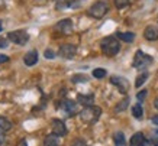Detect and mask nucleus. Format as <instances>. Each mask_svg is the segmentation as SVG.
Listing matches in <instances>:
<instances>
[{
	"instance_id": "obj_1",
	"label": "nucleus",
	"mask_w": 158,
	"mask_h": 146,
	"mask_svg": "<svg viewBox=\"0 0 158 146\" xmlns=\"http://www.w3.org/2000/svg\"><path fill=\"white\" fill-rule=\"evenodd\" d=\"M102 52L107 55V57H115L116 54L120 51V43L116 39V36H106L102 39L100 42Z\"/></svg>"
},
{
	"instance_id": "obj_2",
	"label": "nucleus",
	"mask_w": 158,
	"mask_h": 146,
	"mask_svg": "<svg viewBox=\"0 0 158 146\" xmlns=\"http://www.w3.org/2000/svg\"><path fill=\"white\" fill-rule=\"evenodd\" d=\"M80 119L81 122L87 123V124H93L96 123L102 116V108L97 107V106H89V107H84L83 110H80Z\"/></svg>"
},
{
	"instance_id": "obj_3",
	"label": "nucleus",
	"mask_w": 158,
	"mask_h": 146,
	"mask_svg": "<svg viewBox=\"0 0 158 146\" xmlns=\"http://www.w3.org/2000/svg\"><path fill=\"white\" fill-rule=\"evenodd\" d=\"M152 62H154V59L151 55H148V54H145V52H142L139 49V51H136V54H135L134 61H132V67L136 68V70H144V68L151 65Z\"/></svg>"
},
{
	"instance_id": "obj_4",
	"label": "nucleus",
	"mask_w": 158,
	"mask_h": 146,
	"mask_svg": "<svg viewBox=\"0 0 158 146\" xmlns=\"http://www.w3.org/2000/svg\"><path fill=\"white\" fill-rule=\"evenodd\" d=\"M107 12H109V5L106 2H102V0L93 3L90 6V9H89V14L91 18H94V19H102Z\"/></svg>"
},
{
	"instance_id": "obj_5",
	"label": "nucleus",
	"mask_w": 158,
	"mask_h": 146,
	"mask_svg": "<svg viewBox=\"0 0 158 146\" xmlns=\"http://www.w3.org/2000/svg\"><path fill=\"white\" fill-rule=\"evenodd\" d=\"M7 39L16 45H25L29 41V33L26 30H12L7 33Z\"/></svg>"
},
{
	"instance_id": "obj_6",
	"label": "nucleus",
	"mask_w": 158,
	"mask_h": 146,
	"mask_svg": "<svg viewBox=\"0 0 158 146\" xmlns=\"http://www.w3.org/2000/svg\"><path fill=\"white\" fill-rule=\"evenodd\" d=\"M110 83L115 85V87H118V90H119L122 94H126V93L129 91V81L126 80L125 77L112 75L110 77Z\"/></svg>"
},
{
	"instance_id": "obj_7",
	"label": "nucleus",
	"mask_w": 158,
	"mask_h": 146,
	"mask_svg": "<svg viewBox=\"0 0 158 146\" xmlns=\"http://www.w3.org/2000/svg\"><path fill=\"white\" fill-rule=\"evenodd\" d=\"M77 52V48L76 45H71V43H64L60 47V51H58V55L61 58H65V59H71L74 58Z\"/></svg>"
},
{
	"instance_id": "obj_8",
	"label": "nucleus",
	"mask_w": 158,
	"mask_h": 146,
	"mask_svg": "<svg viewBox=\"0 0 158 146\" xmlns=\"http://www.w3.org/2000/svg\"><path fill=\"white\" fill-rule=\"evenodd\" d=\"M51 124H52V133L54 135H57V136H60V137L67 135V127H65V124H64L62 120H60V119H54L52 122H51Z\"/></svg>"
},
{
	"instance_id": "obj_9",
	"label": "nucleus",
	"mask_w": 158,
	"mask_h": 146,
	"mask_svg": "<svg viewBox=\"0 0 158 146\" xmlns=\"http://www.w3.org/2000/svg\"><path fill=\"white\" fill-rule=\"evenodd\" d=\"M55 30H60L61 33H64V35H70L73 30V22L71 19H62L60 20L57 25H55Z\"/></svg>"
},
{
	"instance_id": "obj_10",
	"label": "nucleus",
	"mask_w": 158,
	"mask_h": 146,
	"mask_svg": "<svg viewBox=\"0 0 158 146\" xmlns=\"http://www.w3.org/2000/svg\"><path fill=\"white\" fill-rule=\"evenodd\" d=\"M77 104L78 103H74V101H71V100H64L62 104H61V108L68 114V116H74L76 113H80Z\"/></svg>"
},
{
	"instance_id": "obj_11",
	"label": "nucleus",
	"mask_w": 158,
	"mask_h": 146,
	"mask_svg": "<svg viewBox=\"0 0 158 146\" xmlns=\"http://www.w3.org/2000/svg\"><path fill=\"white\" fill-rule=\"evenodd\" d=\"M131 146H149V142L147 140L142 132H136L131 137Z\"/></svg>"
},
{
	"instance_id": "obj_12",
	"label": "nucleus",
	"mask_w": 158,
	"mask_h": 146,
	"mask_svg": "<svg viewBox=\"0 0 158 146\" xmlns=\"http://www.w3.org/2000/svg\"><path fill=\"white\" fill-rule=\"evenodd\" d=\"M144 38L147 41H157L158 39V28L154 26V25H149L147 26L144 30Z\"/></svg>"
},
{
	"instance_id": "obj_13",
	"label": "nucleus",
	"mask_w": 158,
	"mask_h": 146,
	"mask_svg": "<svg viewBox=\"0 0 158 146\" xmlns=\"http://www.w3.org/2000/svg\"><path fill=\"white\" fill-rule=\"evenodd\" d=\"M23 62H25V65H28V67L35 65V64L38 62V52L35 51V49L28 51L26 54H25V57H23Z\"/></svg>"
},
{
	"instance_id": "obj_14",
	"label": "nucleus",
	"mask_w": 158,
	"mask_h": 146,
	"mask_svg": "<svg viewBox=\"0 0 158 146\" xmlns=\"http://www.w3.org/2000/svg\"><path fill=\"white\" fill-rule=\"evenodd\" d=\"M77 103L84 104L86 107L89 106H94V95L93 94H78L77 95Z\"/></svg>"
},
{
	"instance_id": "obj_15",
	"label": "nucleus",
	"mask_w": 158,
	"mask_h": 146,
	"mask_svg": "<svg viewBox=\"0 0 158 146\" xmlns=\"http://www.w3.org/2000/svg\"><path fill=\"white\" fill-rule=\"evenodd\" d=\"M44 146H61V139H60V136L51 133L44 139Z\"/></svg>"
},
{
	"instance_id": "obj_16",
	"label": "nucleus",
	"mask_w": 158,
	"mask_h": 146,
	"mask_svg": "<svg viewBox=\"0 0 158 146\" xmlns=\"http://www.w3.org/2000/svg\"><path fill=\"white\" fill-rule=\"evenodd\" d=\"M113 142H115V146H125L126 145V139H125L123 132L113 133Z\"/></svg>"
},
{
	"instance_id": "obj_17",
	"label": "nucleus",
	"mask_w": 158,
	"mask_h": 146,
	"mask_svg": "<svg viewBox=\"0 0 158 146\" xmlns=\"http://www.w3.org/2000/svg\"><path fill=\"white\" fill-rule=\"evenodd\" d=\"M116 38H119L123 42H132L135 39V33L132 32H118L116 33Z\"/></svg>"
},
{
	"instance_id": "obj_18",
	"label": "nucleus",
	"mask_w": 158,
	"mask_h": 146,
	"mask_svg": "<svg viewBox=\"0 0 158 146\" xmlns=\"http://www.w3.org/2000/svg\"><path fill=\"white\" fill-rule=\"evenodd\" d=\"M132 116L135 119H142L144 116V108L141 106V103H136L135 106H132Z\"/></svg>"
},
{
	"instance_id": "obj_19",
	"label": "nucleus",
	"mask_w": 158,
	"mask_h": 146,
	"mask_svg": "<svg viewBox=\"0 0 158 146\" xmlns=\"http://www.w3.org/2000/svg\"><path fill=\"white\" fill-rule=\"evenodd\" d=\"M148 77H149V74L147 72V71L141 72V74L136 77V81H135V87H136V88H139V87H141V85H142L145 81H147V78H148Z\"/></svg>"
},
{
	"instance_id": "obj_20",
	"label": "nucleus",
	"mask_w": 158,
	"mask_h": 146,
	"mask_svg": "<svg viewBox=\"0 0 158 146\" xmlns=\"http://www.w3.org/2000/svg\"><path fill=\"white\" fill-rule=\"evenodd\" d=\"M12 129V122L7 120L6 117H0V130L2 132H7Z\"/></svg>"
},
{
	"instance_id": "obj_21",
	"label": "nucleus",
	"mask_w": 158,
	"mask_h": 146,
	"mask_svg": "<svg viewBox=\"0 0 158 146\" xmlns=\"http://www.w3.org/2000/svg\"><path fill=\"white\" fill-rule=\"evenodd\" d=\"M129 101H131L129 97H125L122 101H119V103H118V106L115 107V112H116V113H119V112H123L125 108L129 106Z\"/></svg>"
},
{
	"instance_id": "obj_22",
	"label": "nucleus",
	"mask_w": 158,
	"mask_h": 146,
	"mask_svg": "<svg viewBox=\"0 0 158 146\" xmlns=\"http://www.w3.org/2000/svg\"><path fill=\"white\" fill-rule=\"evenodd\" d=\"M71 81L73 83H87L89 78H87V75H84V74H76V75L71 77Z\"/></svg>"
},
{
	"instance_id": "obj_23",
	"label": "nucleus",
	"mask_w": 158,
	"mask_h": 146,
	"mask_svg": "<svg viewBox=\"0 0 158 146\" xmlns=\"http://www.w3.org/2000/svg\"><path fill=\"white\" fill-rule=\"evenodd\" d=\"M106 70H103V68H96V70L93 71V77L94 78H97V80H102V78H105L106 77Z\"/></svg>"
},
{
	"instance_id": "obj_24",
	"label": "nucleus",
	"mask_w": 158,
	"mask_h": 146,
	"mask_svg": "<svg viewBox=\"0 0 158 146\" xmlns=\"http://www.w3.org/2000/svg\"><path fill=\"white\" fill-rule=\"evenodd\" d=\"M54 2H55V7H57V10H62V9H65V7L70 6V3H68L67 0H54Z\"/></svg>"
},
{
	"instance_id": "obj_25",
	"label": "nucleus",
	"mask_w": 158,
	"mask_h": 146,
	"mask_svg": "<svg viewBox=\"0 0 158 146\" xmlns=\"http://www.w3.org/2000/svg\"><path fill=\"white\" fill-rule=\"evenodd\" d=\"M113 2H115V6L118 7V9H123V7H126V6L131 5L132 0H113Z\"/></svg>"
},
{
	"instance_id": "obj_26",
	"label": "nucleus",
	"mask_w": 158,
	"mask_h": 146,
	"mask_svg": "<svg viewBox=\"0 0 158 146\" xmlns=\"http://www.w3.org/2000/svg\"><path fill=\"white\" fill-rule=\"evenodd\" d=\"M147 94H148V90H141L138 94H136V99H138L139 103H142L145 100V97H147Z\"/></svg>"
},
{
	"instance_id": "obj_27",
	"label": "nucleus",
	"mask_w": 158,
	"mask_h": 146,
	"mask_svg": "<svg viewBox=\"0 0 158 146\" xmlns=\"http://www.w3.org/2000/svg\"><path fill=\"white\" fill-rule=\"evenodd\" d=\"M44 55H45V58H47V59H54V58H55V54H54L52 49H47Z\"/></svg>"
},
{
	"instance_id": "obj_28",
	"label": "nucleus",
	"mask_w": 158,
	"mask_h": 146,
	"mask_svg": "<svg viewBox=\"0 0 158 146\" xmlns=\"http://www.w3.org/2000/svg\"><path fill=\"white\" fill-rule=\"evenodd\" d=\"M71 146H87L86 142L83 140V139H76V140L71 143Z\"/></svg>"
},
{
	"instance_id": "obj_29",
	"label": "nucleus",
	"mask_w": 158,
	"mask_h": 146,
	"mask_svg": "<svg viewBox=\"0 0 158 146\" xmlns=\"http://www.w3.org/2000/svg\"><path fill=\"white\" fill-rule=\"evenodd\" d=\"M9 61V57L7 55H3V54H0V64H5V62Z\"/></svg>"
},
{
	"instance_id": "obj_30",
	"label": "nucleus",
	"mask_w": 158,
	"mask_h": 146,
	"mask_svg": "<svg viewBox=\"0 0 158 146\" xmlns=\"http://www.w3.org/2000/svg\"><path fill=\"white\" fill-rule=\"evenodd\" d=\"M0 48H7V41L5 38H0Z\"/></svg>"
},
{
	"instance_id": "obj_31",
	"label": "nucleus",
	"mask_w": 158,
	"mask_h": 146,
	"mask_svg": "<svg viewBox=\"0 0 158 146\" xmlns=\"http://www.w3.org/2000/svg\"><path fill=\"white\" fill-rule=\"evenodd\" d=\"M151 143H152L154 146H158V136L157 135H154V136L151 137Z\"/></svg>"
},
{
	"instance_id": "obj_32",
	"label": "nucleus",
	"mask_w": 158,
	"mask_h": 146,
	"mask_svg": "<svg viewBox=\"0 0 158 146\" xmlns=\"http://www.w3.org/2000/svg\"><path fill=\"white\" fill-rule=\"evenodd\" d=\"M151 122H152L155 126H158V114H157V116H154V117L151 119Z\"/></svg>"
},
{
	"instance_id": "obj_33",
	"label": "nucleus",
	"mask_w": 158,
	"mask_h": 146,
	"mask_svg": "<svg viewBox=\"0 0 158 146\" xmlns=\"http://www.w3.org/2000/svg\"><path fill=\"white\" fill-rule=\"evenodd\" d=\"M18 146H28V142L25 140V139H22V140L18 143Z\"/></svg>"
},
{
	"instance_id": "obj_34",
	"label": "nucleus",
	"mask_w": 158,
	"mask_h": 146,
	"mask_svg": "<svg viewBox=\"0 0 158 146\" xmlns=\"http://www.w3.org/2000/svg\"><path fill=\"white\" fill-rule=\"evenodd\" d=\"M6 142V139H5V136H3V135H0V146L3 145V143H5Z\"/></svg>"
},
{
	"instance_id": "obj_35",
	"label": "nucleus",
	"mask_w": 158,
	"mask_h": 146,
	"mask_svg": "<svg viewBox=\"0 0 158 146\" xmlns=\"http://www.w3.org/2000/svg\"><path fill=\"white\" fill-rule=\"evenodd\" d=\"M154 107L158 110V99H155V101H154Z\"/></svg>"
},
{
	"instance_id": "obj_36",
	"label": "nucleus",
	"mask_w": 158,
	"mask_h": 146,
	"mask_svg": "<svg viewBox=\"0 0 158 146\" xmlns=\"http://www.w3.org/2000/svg\"><path fill=\"white\" fill-rule=\"evenodd\" d=\"M2 29H3V23H2V20H0V32H2Z\"/></svg>"
},
{
	"instance_id": "obj_37",
	"label": "nucleus",
	"mask_w": 158,
	"mask_h": 146,
	"mask_svg": "<svg viewBox=\"0 0 158 146\" xmlns=\"http://www.w3.org/2000/svg\"><path fill=\"white\" fill-rule=\"evenodd\" d=\"M154 135H157V136H158V129H157V130H155V132H154Z\"/></svg>"
},
{
	"instance_id": "obj_38",
	"label": "nucleus",
	"mask_w": 158,
	"mask_h": 146,
	"mask_svg": "<svg viewBox=\"0 0 158 146\" xmlns=\"http://www.w3.org/2000/svg\"><path fill=\"white\" fill-rule=\"evenodd\" d=\"M3 2H5V0H0V5H2V3H3Z\"/></svg>"
}]
</instances>
